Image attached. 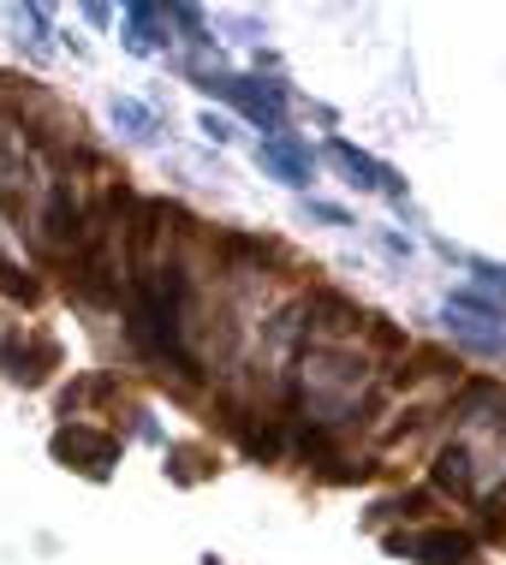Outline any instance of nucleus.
<instances>
[{"instance_id": "7", "label": "nucleus", "mask_w": 506, "mask_h": 565, "mask_svg": "<svg viewBox=\"0 0 506 565\" xmlns=\"http://www.w3.org/2000/svg\"><path fill=\"white\" fill-rule=\"evenodd\" d=\"M114 119H126V126H137V131L149 126V114H144V108H131V102H114Z\"/></svg>"}, {"instance_id": "4", "label": "nucleus", "mask_w": 506, "mask_h": 565, "mask_svg": "<svg viewBox=\"0 0 506 565\" xmlns=\"http://www.w3.org/2000/svg\"><path fill=\"white\" fill-rule=\"evenodd\" d=\"M334 161H340L346 173H351V185H363V191H388V196H400V191H405L400 179L388 173V167H381V161H370L363 149H351V143H334Z\"/></svg>"}, {"instance_id": "8", "label": "nucleus", "mask_w": 506, "mask_h": 565, "mask_svg": "<svg viewBox=\"0 0 506 565\" xmlns=\"http://www.w3.org/2000/svg\"><path fill=\"white\" fill-rule=\"evenodd\" d=\"M203 131L214 137V143H226V137H233V131H226V126H221V119H214V114H203Z\"/></svg>"}, {"instance_id": "2", "label": "nucleus", "mask_w": 506, "mask_h": 565, "mask_svg": "<svg viewBox=\"0 0 506 565\" xmlns=\"http://www.w3.org/2000/svg\"><path fill=\"white\" fill-rule=\"evenodd\" d=\"M209 89H214V96H226V102H239V108L244 114H251V119H263V126L274 131V126H281V89H268V84H251V78H209Z\"/></svg>"}, {"instance_id": "3", "label": "nucleus", "mask_w": 506, "mask_h": 565, "mask_svg": "<svg viewBox=\"0 0 506 565\" xmlns=\"http://www.w3.org/2000/svg\"><path fill=\"white\" fill-rule=\"evenodd\" d=\"M393 554H411V559H423V565H471V542L465 536H453V530H429V536H393L388 542Z\"/></svg>"}, {"instance_id": "1", "label": "nucleus", "mask_w": 506, "mask_h": 565, "mask_svg": "<svg viewBox=\"0 0 506 565\" xmlns=\"http://www.w3.org/2000/svg\"><path fill=\"white\" fill-rule=\"evenodd\" d=\"M54 458H72L78 470L102 477V470L119 458V447H114L107 435H96V429H60V435H54Z\"/></svg>"}, {"instance_id": "5", "label": "nucleus", "mask_w": 506, "mask_h": 565, "mask_svg": "<svg viewBox=\"0 0 506 565\" xmlns=\"http://www.w3.org/2000/svg\"><path fill=\"white\" fill-rule=\"evenodd\" d=\"M256 161H263L268 173H281L286 185H304V179H310V161H304V156H298L293 143H274V137H268L263 149H256Z\"/></svg>"}, {"instance_id": "6", "label": "nucleus", "mask_w": 506, "mask_h": 565, "mask_svg": "<svg viewBox=\"0 0 506 565\" xmlns=\"http://www.w3.org/2000/svg\"><path fill=\"white\" fill-rule=\"evenodd\" d=\"M435 477H441V488H458V494H465L471 488V458H465V447H447L435 458Z\"/></svg>"}]
</instances>
